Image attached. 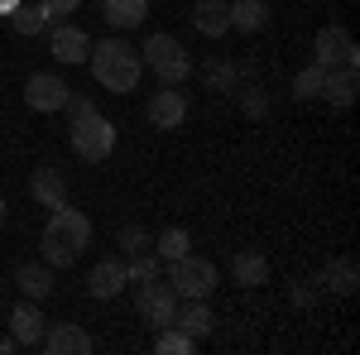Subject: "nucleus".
Listing matches in <instances>:
<instances>
[{
	"mask_svg": "<svg viewBox=\"0 0 360 355\" xmlns=\"http://www.w3.org/2000/svg\"><path fill=\"white\" fill-rule=\"evenodd\" d=\"M86 63H91V77L106 86V91H115V96H125V91H135L139 86V49H130L125 39H101V44H91V53H86Z\"/></svg>",
	"mask_w": 360,
	"mask_h": 355,
	"instance_id": "1",
	"label": "nucleus"
},
{
	"mask_svg": "<svg viewBox=\"0 0 360 355\" xmlns=\"http://www.w3.org/2000/svg\"><path fill=\"white\" fill-rule=\"evenodd\" d=\"M86 245H91V217L77 207H53V217L44 226V259L68 269Z\"/></svg>",
	"mask_w": 360,
	"mask_h": 355,
	"instance_id": "2",
	"label": "nucleus"
},
{
	"mask_svg": "<svg viewBox=\"0 0 360 355\" xmlns=\"http://www.w3.org/2000/svg\"><path fill=\"white\" fill-rule=\"evenodd\" d=\"M139 63H144L164 86H183L193 77V58H188V49H183L173 34H149L144 49H139Z\"/></svg>",
	"mask_w": 360,
	"mask_h": 355,
	"instance_id": "3",
	"label": "nucleus"
},
{
	"mask_svg": "<svg viewBox=\"0 0 360 355\" xmlns=\"http://www.w3.org/2000/svg\"><path fill=\"white\" fill-rule=\"evenodd\" d=\"M168 288H173L178 298H212V288H217V264L202 259V254H178V259H168Z\"/></svg>",
	"mask_w": 360,
	"mask_h": 355,
	"instance_id": "4",
	"label": "nucleus"
},
{
	"mask_svg": "<svg viewBox=\"0 0 360 355\" xmlns=\"http://www.w3.org/2000/svg\"><path fill=\"white\" fill-rule=\"evenodd\" d=\"M72 149L82 154L86 164H101V159L115 149V125L101 115V110H91V115H82V120H72Z\"/></svg>",
	"mask_w": 360,
	"mask_h": 355,
	"instance_id": "5",
	"label": "nucleus"
},
{
	"mask_svg": "<svg viewBox=\"0 0 360 355\" xmlns=\"http://www.w3.org/2000/svg\"><path fill=\"white\" fill-rule=\"evenodd\" d=\"M173 312H178V293L168 288V278H149V283H139V317L149 322V327H173Z\"/></svg>",
	"mask_w": 360,
	"mask_h": 355,
	"instance_id": "6",
	"label": "nucleus"
},
{
	"mask_svg": "<svg viewBox=\"0 0 360 355\" xmlns=\"http://www.w3.org/2000/svg\"><path fill=\"white\" fill-rule=\"evenodd\" d=\"M68 91L72 86L63 82L58 72H29L25 77V106H34V110H63V101H68Z\"/></svg>",
	"mask_w": 360,
	"mask_h": 355,
	"instance_id": "7",
	"label": "nucleus"
},
{
	"mask_svg": "<svg viewBox=\"0 0 360 355\" xmlns=\"http://www.w3.org/2000/svg\"><path fill=\"white\" fill-rule=\"evenodd\" d=\"M39 346L49 355H91L96 351V341H91V331H82L77 322H58L39 336Z\"/></svg>",
	"mask_w": 360,
	"mask_h": 355,
	"instance_id": "8",
	"label": "nucleus"
},
{
	"mask_svg": "<svg viewBox=\"0 0 360 355\" xmlns=\"http://www.w3.org/2000/svg\"><path fill=\"white\" fill-rule=\"evenodd\" d=\"M346 58H356V39H351V29H341V25H327V29H317V44H312V63H322V67H332V63H346Z\"/></svg>",
	"mask_w": 360,
	"mask_h": 355,
	"instance_id": "9",
	"label": "nucleus"
},
{
	"mask_svg": "<svg viewBox=\"0 0 360 355\" xmlns=\"http://www.w3.org/2000/svg\"><path fill=\"white\" fill-rule=\"evenodd\" d=\"M183 120H188V96L178 86H164V91L149 96V125L154 130H178Z\"/></svg>",
	"mask_w": 360,
	"mask_h": 355,
	"instance_id": "10",
	"label": "nucleus"
},
{
	"mask_svg": "<svg viewBox=\"0 0 360 355\" xmlns=\"http://www.w3.org/2000/svg\"><path fill=\"white\" fill-rule=\"evenodd\" d=\"M322 96H327L332 106H351V101H356V58L332 63V67L322 72Z\"/></svg>",
	"mask_w": 360,
	"mask_h": 355,
	"instance_id": "11",
	"label": "nucleus"
},
{
	"mask_svg": "<svg viewBox=\"0 0 360 355\" xmlns=\"http://www.w3.org/2000/svg\"><path fill=\"white\" fill-rule=\"evenodd\" d=\"M86 53H91L86 29H77V25H58V29H53V58L63 63V67H77V63H86Z\"/></svg>",
	"mask_w": 360,
	"mask_h": 355,
	"instance_id": "12",
	"label": "nucleus"
},
{
	"mask_svg": "<svg viewBox=\"0 0 360 355\" xmlns=\"http://www.w3.org/2000/svg\"><path fill=\"white\" fill-rule=\"evenodd\" d=\"M125 283H130V273H125V259H115V254H111V259H101V264L91 269V278H86V293L106 302V298H115Z\"/></svg>",
	"mask_w": 360,
	"mask_h": 355,
	"instance_id": "13",
	"label": "nucleus"
},
{
	"mask_svg": "<svg viewBox=\"0 0 360 355\" xmlns=\"http://www.w3.org/2000/svg\"><path fill=\"white\" fill-rule=\"evenodd\" d=\"M193 29L202 39H221L231 29V0H197L193 5Z\"/></svg>",
	"mask_w": 360,
	"mask_h": 355,
	"instance_id": "14",
	"label": "nucleus"
},
{
	"mask_svg": "<svg viewBox=\"0 0 360 355\" xmlns=\"http://www.w3.org/2000/svg\"><path fill=\"white\" fill-rule=\"evenodd\" d=\"M173 327H183L193 341H202L207 331L217 327V317H212V307H207V298H183V307L173 312Z\"/></svg>",
	"mask_w": 360,
	"mask_h": 355,
	"instance_id": "15",
	"label": "nucleus"
},
{
	"mask_svg": "<svg viewBox=\"0 0 360 355\" xmlns=\"http://www.w3.org/2000/svg\"><path fill=\"white\" fill-rule=\"evenodd\" d=\"M322 293H336V298H351L356 293V283H360V273H356V259L351 254H341V259H332L327 269H322Z\"/></svg>",
	"mask_w": 360,
	"mask_h": 355,
	"instance_id": "16",
	"label": "nucleus"
},
{
	"mask_svg": "<svg viewBox=\"0 0 360 355\" xmlns=\"http://www.w3.org/2000/svg\"><path fill=\"white\" fill-rule=\"evenodd\" d=\"M10 336H15L20 346H39V336H44V312H39L34 302H20V307L10 312Z\"/></svg>",
	"mask_w": 360,
	"mask_h": 355,
	"instance_id": "17",
	"label": "nucleus"
},
{
	"mask_svg": "<svg viewBox=\"0 0 360 355\" xmlns=\"http://www.w3.org/2000/svg\"><path fill=\"white\" fill-rule=\"evenodd\" d=\"M231 29H240V34L269 29V5L264 0H231Z\"/></svg>",
	"mask_w": 360,
	"mask_h": 355,
	"instance_id": "18",
	"label": "nucleus"
},
{
	"mask_svg": "<svg viewBox=\"0 0 360 355\" xmlns=\"http://www.w3.org/2000/svg\"><path fill=\"white\" fill-rule=\"evenodd\" d=\"M29 192H34L44 207H68V183H63L58 168H39V173L29 178Z\"/></svg>",
	"mask_w": 360,
	"mask_h": 355,
	"instance_id": "19",
	"label": "nucleus"
},
{
	"mask_svg": "<svg viewBox=\"0 0 360 355\" xmlns=\"http://www.w3.org/2000/svg\"><path fill=\"white\" fill-rule=\"evenodd\" d=\"M231 273H236L240 288H264V283H269V259L255 254V250H245V254L231 259Z\"/></svg>",
	"mask_w": 360,
	"mask_h": 355,
	"instance_id": "20",
	"label": "nucleus"
},
{
	"mask_svg": "<svg viewBox=\"0 0 360 355\" xmlns=\"http://www.w3.org/2000/svg\"><path fill=\"white\" fill-rule=\"evenodd\" d=\"M15 283H20V293H25V298L44 302L49 293H53V264H20Z\"/></svg>",
	"mask_w": 360,
	"mask_h": 355,
	"instance_id": "21",
	"label": "nucleus"
},
{
	"mask_svg": "<svg viewBox=\"0 0 360 355\" xmlns=\"http://www.w3.org/2000/svg\"><path fill=\"white\" fill-rule=\"evenodd\" d=\"M115 29H135L139 20H149V0H106V10H101Z\"/></svg>",
	"mask_w": 360,
	"mask_h": 355,
	"instance_id": "22",
	"label": "nucleus"
},
{
	"mask_svg": "<svg viewBox=\"0 0 360 355\" xmlns=\"http://www.w3.org/2000/svg\"><path fill=\"white\" fill-rule=\"evenodd\" d=\"M202 77H207L212 91H226V96H231V91L240 86V67H236V63H221V58H207V63H202Z\"/></svg>",
	"mask_w": 360,
	"mask_h": 355,
	"instance_id": "23",
	"label": "nucleus"
},
{
	"mask_svg": "<svg viewBox=\"0 0 360 355\" xmlns=\"http://www.w3.org/2000/svg\"><path fill=\"white\" fill-rule=\"evenodd\" d=\"M10 25H15V29L29 39V34H44L53 20H49V10H44V5H25V0H20V5L10 10Z\"/></svg>",
	"mask_w": 360,
	"mask_h": 355,
	"instance_id": "24",
	"label": "nucleus"
},
{
	"mask_svg": "<svg viewBox=\"0 0 360 355\" xmlns=\"http://www.w3.org/2000/svg\"><path fill=\"white\" fill-rule=\"evenodd\" d=\"M188 245H193V235H188V231H183V226H168L164 235H159V240H154V254H159V259H178V254H188Z\"/></svg>",
	"mask_w": 360,
	"mask_h": 355,
	"instance_id": "25",
	"label": "nucleus"
},
{
	"mask_svg": "<svg viewBox=\"0 0 360 355\" xmlns=\"http://www.w3.org/2000/svg\"><path fill=\"white\" fill-rule=\"evenodd\" d=\"M193 346H197V341L183 327H159V341H154V351H159V355H193Z\"/></svg>",
	"mask_w": 360,
	"mask_h": 355,
	"instance_id": "26",
	"label": "nucleus"
},
{
	"mask_svg": "<svg viewBox=\"0 0 360 355\" xmlns=\"http://www.w3.org/2000/svg\"><path fill=\"white\" fill-rule=\"evenodd\" d=\"M322 72H327L322 63H307L303 72L293 77V96H298V101H312V96H322Z\"/></svg>",
	"mask_w": 360,
	"mask_h": 355,
	"instance_id": "27",
	"label": "nucleus"
},
{
	"mask_svg": "<svg viewBox=\"0 0 360 355\" xmlns=\"http://www.w3.org/2000/svg\"><path fill=\"white\" fill-rule=\"evenodd\" d=\"M236 96H240V110H245L250 120H264V115H269V96L259 91V82L255 86H236Z\"/></svg>",
	"mask_w": 360,
	"mask_h": 355,
	"instance_id": "28",
	"label": "nucleus"
},
{
	"mask_svg": "<svg viewBox=\"0 0 360 355\" xmlns=\"http://www.w3.org/2000/svg\"><path fill=\"white\" fill-rule=\"evenodd\" d=\"M159 264H164L159 254H149V250H139L135 259L125 264V273H130V283H149V278H159Z\"/></svg>",
	"mask_w": 360,
	"mask_h": 355,
	"instance_id": "29",
	"label": "nucleus"
},
{
	"mask_svg": "<svg viewBox=\"0 0 360 355\" xmlns=\"http://www.w3.org/2000/svg\"><path fill=\"white\" fill-rule=\"evenodd\" d=\"M149 245H154V240H149L144 226H125V231H120V250H125V254H139V250H149Z\"/></svg>",
	"mask_w": 360,
	"mask_h": 355,
	"instance_id": "30",
	"label": "nucleus"
},
{
	"mask_svg": "<svg viewBox=\"0 0 360 355\" xmlns=\"http://www.w3.org/2000/svg\"><path fill=\"white\" fill-rule=\"evenodd\" d=\"M317 298H322V283L317 278H303V283H293V307H317Z\"/></svg>",
	"mask_w": 360,
	"mask_h": 355,
	"instance_id": "31",
	"label": "nucleus"
},
{
	"mask_svg": "<svg viewBox=\"0 0 360 355\" xmlns=\"http://www.w3.org/2000/svg\"><path fill=\"white\" fill-rule=\"evenodd\" d=\"M63 110H68V115H72V120H82V115H91V96H77V91H68V101H63Z\"/></svg>",
	"mask_w": 360,
	"mask_h": 355,
	"instance_id": "32",
	"label": "nucleus"
},
{
	"mask_svg": "<svg viewBox=\"0 0 360 355\" xmlns=\"http://www.w3.org/2000/svg\"><path fill=\"white\" fill-rule=\"evenodd\" d=\"M39 5L49 10V20H63V15H72V10H77L82 0H39Z\"/></svg>",
	"mask_w": 360,
	"mask_h": 355,
	"instance_id": "33",
	"label": "nucleus"
},
{
	"mask_svg": "<svg viewBox=\"0 0 360 355\" xmlns=\"http://www.w3.org/2000/svg\"><path fill=\"white\" fill-rule=\"evenodd\" d=\"M10 351H20V341L15 336H0V355H10Z\"/></svg>",
	"mask_w": 360,
	"mask_h": 355,
	"instance_id": "34",
	"label": "nucleus"
},
{
	"mask_svg": "<svg viewBox=\"0 0 360 355\" xmlns=\"http://www.w3.org/2000/svg\"><path fill=\"white\" fill-rule=\"evenodd\" d=\"M15 5H20V0H0V15H10V10H15Z\"/></svg>",
	"mask_w": 360,
	"mask_h": 355,
	"instance_id": "35",
	"label": "nucleus"
},
{
	"mask_svg": "<svg viewBox=\"0 0 360 355\" xmlns=\"http://www.w3.org/2000/svg\"><path fill=\"white\" fill-rule=\"evenodd\" d=\"M0 221H5V197H0Z\"/></svg>",
	"mask_w": 360,
	"mask_h": 355,
	"instance_id": "36",
	"label": "nucleus"
}]
</instances>
